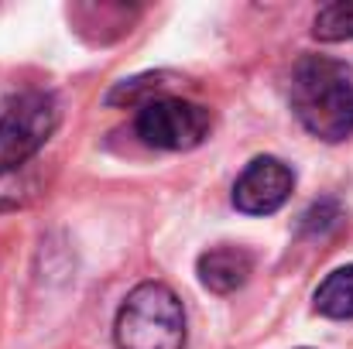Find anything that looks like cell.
Wrapping results in <instances>:
<instances>
[{
  "label": "cell",
  "mask_w": 353,
  "mask_h": 349,
  "mask_svg": "<svg viewBox=\"0 0 353 349\" xmlns=\"http://www.w3.org/2000/svg\"><path fill=\"white\" fill-rule=\"evenodd\" d=\"M292 110L319 140H347L353 134V65L326 55L299 59L292 72Z\"/></svg>",
  "instance_id": "6da1fadb"
},
{
  "label": "cell",
  "mask_w": 353,
  "mask_h": 349,
  "mask_svg": "<svg viewBox=\"0 0 353 349\" xmlns=\"http://www.w3.org/2000/svg\"><path fill=\"white\" fill-rule=\"evenodd\" d=\"M114 339L120 349H182L185 312L179 295L161 281L137 284L120 305Z\"/></svg>",
  "instance_id": "7a4b0ae2"
},
{
  "label": "cell",
  "mask_w": 353,
  "mask_h": 349,
  "mask_svg": "<svg viewBox=\"0 0 353 349\" xmlns=\"http://www.w3.org/2000/svg\"><path fill=\"white\" fill-rule=\"evenodd\" d=\"M59 127V103L52 93H24L0 114V175L28 168Z\"/></svg>",
  "instance_id": "3957f363"
},
{
  "label": "cell",
  "mask_w": 353,
  "mask_h": 349,
  "mask_svg": "<svg viewBox=\"0 0 353 349\" xmlns=\"http://www.w3.org/2000/svg\"><path fill=\"white\" fill-rule=\"evenodd\" d=\"M137 137L151 147L161 151H192L210 137L213 116L206 107L189 103V100H172V96H158L151 103L141 107L137 114Z\"/></svg>",
  "instance_id": "277c9868"
},
{
  "label": "cell",
  "mask_w": 353,
  "mask_h": 349,
  "mask_svg": "<svg viewBox=\"0 0 353 349\" xmlns=\"http://www.w3.org/2000/svg\"><path fill=\"white\" fill-rule=\"evenodd\" d=\"M295 189V175L278 158H254L234 185V206L247 216L278 213Z\"/></svg>",
  "instance_id": "5b68a950"
},
{
  "label": "cell",
  "mask_w": 353,
  "mask_h": 349,
  "mask_svg": "<svg viewBox=\"0 0 353 349\" xmlns=\"http://www.w3.org/2000/svg\"><path fill=\"white\" fill-rule=\"evenodd\" d=\"M196 271H199V281H203L210 291L230 295V291L247 284V277H250V271H254V260H250V253L240 250V246H213V250H206V253L199 257Z\"/></svg>",
  "instance_id": "8992f818"
},
{
  "label": "cell",
  "mask_w": 353,
  "mask_h": 349,
  "mask_svg": "<svg viewBox=\"0 0 353 349\" xmlns=\"http://www.w3.org/2000/svg\"><path fill=\"white\" fill-rule=\"evenodd\" d=\"M312 305L326 319H353V264L333 271L312 295Z\"/></svg>",
  "instance_id": "52a82bcc"
},
{
  "label": "cell",
  "mask_w": 353,
  "mask_h": 349,
  "mask_svg": "<svg viewBox=\"0 0 353 349\" xmlns=\"http://www.w3.org/2000/svg\"><path fill=\"white\" fill-rule=\"evenodd\" d=\"M168 79H172L168 72H148V76L117 83V86L107 93V103H110V107H144V103L158 100V93L168 86Z\"/></svg>",
  "instance_id": "ba28073f"
},
{
  "label": "cell",
  "mask_w": 353,
  "mask_h": 349,
  "mask_svg": "<svg viewBox=\"0 0 353 349\" xmlns=\"http://www.w3.org/2000/svg\"><path fill=\"white\" fill-rule=\"evenodd\" d=\"M312 34L319 41H347V38H353V0L326 3L312 21Z\"/></svg>",
  "instance_id": "9c48e42d"
},
{
  "label": "cell",
  "mask_w": 353,
  "mask_h": 349,
  "mask_svg": "<svg viewBox=\"0 0 353 349\" xmlns=\"http://www.w3.org/2000/svg\"><path fill=\"white\" fill-rule=\"evenodd\" d=\"M34 195V178L28 168L0 175V209H17Z\"/></svg>",
  "instance_id": "30bf717a"
},
{
  "label": "cell",
  "mask_w": 353,
  "mask_h": 349,
  "mask_svg": "<svg viewBox=\"0 0 353 349\" xmlns=\"http://www.w3.org/2000/svg\"><path fill=\"white\" fill-rule=\"evenodd\" d=\"M340 206L333 202V199H323V202H316V206H309L305 209V216H302V233H326L330 226H336L340 223Z\"/></svg>",
  "instance_id": "8fae6325"
}]
</instances>
